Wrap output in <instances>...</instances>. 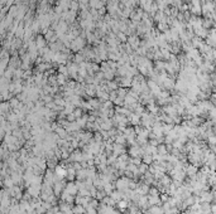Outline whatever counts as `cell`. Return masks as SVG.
I'll return each mask as SVG.
<instances>
[{"mask_svg": "<svg viewBox=\"0 0 216 214\" xmlns=\"http://www.w3.org/2000/svg\"><path fill=\"white\" fill-rule=\"evenodd\" d=\"M49 68H51V64H49L48 62H43L38 66V71H41V72H44V71H47Z\"/></svg>", "mask_w": 216, "mask_h": 214, "instance_id": "5", "label": "cell"}, {"mask_svg": "<svg viewBox=\"0 0 216 214\" xmlns=\"http://www.w3.org/2000/svg\"><path fill=\"white\" fill-rule=\"evenodd\" d=\"M128 42H129V44L132 46V48H134V49H136L139 47V44H140V40L136 38V37H130L128 39Z\"/></svg>", "mask_w": 216, "mask_h": 214, "instance_id": "4", "label": "cell"}, {"mask_svg": "<svg viewBox=\"0 0 216 214\" xmlns=\"http://www.w3.org/2000/svg\"><path fill=\"white\" fill-rule=\"evenodd\" d=\"M119 205H120V208H124V206H125V203H124V202H123V203H120V204H119Z\"/></svg>", "mask_w": 216, "mask_h": 214, "instance_id": "8", "label": "cell"}, {"mask_svg": "<svg viewBox=\"0 0 216 214\" xmlns=\"http://www.w3.org/2000/svg\"><path fill=\"white\" fill-rule=\"evenodd\" d=\"M60 72H61L63 76H67V74H70V72H68V68H66L64 66H61V67H60Z\"/></svg>", "mask_w": 216, "mask_h": 214, "instance_id": "6", "label": "cell"}, {"mask_svg": "<svg viewBox=\"0 0 216 214\" xmlns=\"http://www.w3.org/2000/svg\"><path fill=\"white\" fill-rule=\"evenodd\" d=\"M57 174H58L60 176H63L64 175V170L62 168H57Z\"/></svg>", "mask_w": 216, "mask_h": 214, "instance_id": "7", "label": "cell"}, {"mask_svg": "<svg viewBox=\"0 0 216 214\" xmlns=\"http://www.w3.org/2000/svg\"><path fill=\"white\" fill-rule=\"evenodd\" d=\"M89 4L91 5L92 9H101L104 6V3L101 2V0H90Z\"/></svg>", "mask_w": 216, "mask_h": 214, "instance_id": "3", "label": "cell"}, {"mask_svg": "<svg viewBox=\"0 0 216 214\" xmlns=\"http://www.w3.org/2000/svg\"><path fill=\"white\" fill-rule=\"evenodd\" d=\"M83 47H85V39L81 38V37L75 38L71 42V46H70V48L72 49V51H80V49H82Z\"/></svg>", "mask_w": 216, "mask_h": 214, "instance_id": "1", "label": "cell"}, {"mask_svg": "<svg viewBox=\"0 0 216 214\" xmlns=\"http://www.w3.org/2000/svg\"><path fill=\"white\" fill-rule=\"evenodd\" d=\"M35 44H37V48L38 49H43L46 48V44H47V39L44 37H42V35H38L37 38H35Z\"/></svg>", "mask_w": 216, "mask_h": 214, "instance_id": "2", "label": "cell"}]
</instances>
